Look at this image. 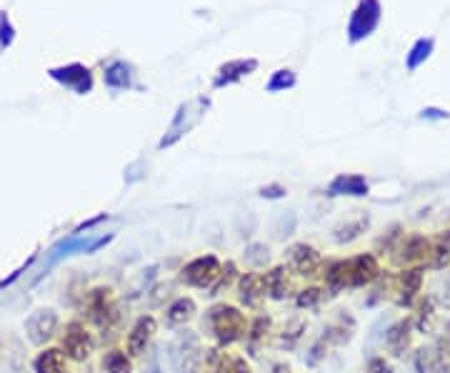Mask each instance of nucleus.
<instances>
[{"label":"nucleus","instance_id":"nucleus-46","mask_svg":"<svg viewBox=\"0 0 450 373\" xmlns=\"http://www.w3.org/2000/svg\"><path fill=\"white\" fill-rule=\"evenodd\" d=\"M0 353H3V348H0Z\"/></svg>","mask_w":450,"mask_h":373},{"label":"nucleus","instance_id":"nucleus-38","mask_svg":"<svg viewBox=\"0 0 450 373\" xmlns=\"http://www.w3.org/2000/svg\"><path fill=\"white\" fill-rule=\"evenodd\" d=\"M223 373H250V366L246 363V358H231L228 363L223 361Z\"/></svg>","mask_w":450,"mask_h":373},{"label":"nucleus","instance_id":"nucleus-26","mask_svg":"<svg viewBox=\"0 0 450 373\" xmlns=\"http://www.w3.org/2000/svg\"><path fill=\"white\" fill-rule=\"evenodd\" d=\"M103 371L105 373H133V363H130V356L118 348H112L103 356Z\"/></svg>","mask_w":450,"mask_h":373},{"label":"nucleus","instance_id":"nucleus-9","mask_svg":"<svg viewBox=\"0 0 450 373\" xmlns=\"http://www.w3.org/2000/svg\"><path fill=\"white\" fill-rule=\"evenodd\" d=\"M378 276H381V265H378V258H375L373 253L355 256V258L348 260V286L350 288L370 286Z\"/></svg>","mask_w":450,"mask_h":373},{"label":"nucleus","instance_id":"nucleus-6","mask_svg":"<svg viewBox=\"0 0 450 373\" xmlns=\"http://www.w3.org/2000/svg\"><path fill=\"white\" fill-rule=\"evenodd\" d=\"M58 331V314L53 309H38L35 314L28 316L25 335L33 346H45Z\"/></svg>","mask_w":450,"mask_h":373},{"label":"nucleus","instance_id":"nucleus-43","mask_svg":"<svg viewBox=\"0 0 450 373\" xmlns=\"http://www.w3.org/2000/svg\"><path fill=\"white\" fill-rule=\"evenodd\" d=\"M420 118L443 120V118H450V113H448V110H440V108H425V110H420Z\"/></svg>","mask_w":450,"mask_h":373},{"label":"nucleus","instance_id":"nucleus-21","mask_svg":"<svg viewBox=\"0 0 450 373\" xmlns=\"http://www.w3.org/2000/svg\"><path fill=\"white\" fill-rule=\"evenodd\" d=\"M33 371L35 373H65V353L60 348H45L43 353H38L33 361Z\"/></svg>","mask_w":450,"mask_h":373},{"label":"nucleus","instance_id":"nucleus-24","mask_svg":"<svg viewBox=\"0 0 450 373\" xmlns=\"http://www.w3.org/2000/svg\"><path fill=\"white\" fill-rule=\"evenodd\" d=\"M195 316V303L193 298H175V301L168 306L166 321L171 326H183Z\"/></svg>","mask_w":450,"mask_h":373},{"label":"nucleus","instance_id":"nucleus-14","mask_svg":"<svg viewBox=\"0 0 450 373\" xmlns=\"http://www.w3.org/2000/svg\"><path fill=\"white\" fill-rule=\"evenodd\" d=\"M368 190H370L368 180L355 173H343L328 183V195H353V198H363V195H368Z\"/></svg>","mask_w":450,"mask_h":373},{"label":"nucleus","instance_id":"nucleus-2","mask_svg":"<svg viewBox=\"0 0 450 373\" xmlns=\"http://www.w3.org/2000/svg\"><path fill=\"white\" fill-rule=\"evenodd\" d=\"M173 366L178 373H200L203 371V348H200L198 335L193 331H183L178 333L175 341L168 346Z\"/></svg>","mask_w":450,"mask_h":373},{"label":"nucleus","instance_id":"nucleus-8","mask_svg":"<svg viewBox=\"0 0 450 373\" xmlns=\"http://www.w3.org/2000/svg\"><path fill=\"white\" fill-rule=\"evenodd\" d=\"M63 351L68 358L73 361H86L93 351V338L91 333L86 331V326L73 321V323L65 326V333H63Z\"/></svg>","mask_w":450,"mask_h":373},{"label":"nucleus","instance_id":"nucleus-5","mask_svg":"<svg viewBox=\"0 0 450 373\" xmlns=\"http://www.w3.org/2000/svg\"><path fill=\"white\" fill-rule=\"evenodd\" d=\"M205 108H208V98H198L195 103H185L178 108L175 118H173L171 123V130H168V135L163 138L158 146L161 148H171L173 143L178 141V138H183V135L188 133V130L193 128L195 123H198V118L205 113Z\"/></svg>","mask_w":450,"mask_h":373},{"label":"nucleus","instance_id":"nucleus-16","mask_svg":"<svg viewBox=\"0 0 450 373\" xmlns=\"http://www.w3.org/2000/svg\"><path fill=\"white\" fill-rule=\"evenodd\" d=\"M398 286H400V296H398V306H405L410 309L415 296L420 293V286H423V268H408L400 273L398 278Z\"/></svg>","mask_w":450,"mask_h":373},{"label":"nucleus","instance_id":"nucleus-45","mask_svg":"<svg viewBox=\"0 0 450 373\" xmlns=\"http://www.w3.org/2000/svg\"><path fill=\"white\" fill-rule=\"evenodd\" d=\"M270 373H290V366L288 363H275V366L270 368Z\"/></svg>","mask_w":450,"mask_h":373},{"label":"nucleus","instance_id":"nucleus-34","mask_svg":"<svg viewBox=\"0 0 450 373\" xmlns=\"http://www.w3.org/2000/svg\"><path fill=\"white\" fill-rule=\"evenodd\" d=\"M295 226H298V218H295L293 213H283V216L275 221V236H278V239H288V236L295 233Z\"/></svg>","mask_w":450,"mask_h":373},{"label":"nucleus","instance_id":"nucleus-37","mask_svg":"<svg viewBox=\"0 0 450 373\" xmlns=\"http://www.w3.org/2000/svg\"><path fill=\"white\" fill-rule=\"evenodd\" d=\"M11 43H13V25H11V21H8V16L0 13V45L8 48Z\"/></svg>","mask_w":450,"mask_h":373},{"label":"nucleus","instance_id":"nucleus-44","mask_svg":"<svg viewBox=\"0 0 450 373\" xmlns=\"http://www.w3.org/2000/svg\"><path fill=\"white\" fill-rule=\"evenodd\" d=\"M171 291H173L171 283H166V286H158L156 291H153V296H150V303H153V306H158V303L163 301V296L168 298V293H171Z\"/></svg>","mask_w":450,"mask_h":373},{"label":"nucleus","instance_id":"nucleus-30","mask_svg":"<svg viewBox=\"0 0 450 373\" xmlns=\"http://www.w3.org/2000/svg\"><path fill=\"white\" fill-rule=\"evenodd\" d=\"M306 333V321L303 319H293L290 321V326L283 331V338H280V343H283L285 348H293L295 343L300 341V335Z\"/></svg>","mask_w":450,"mask_h":373},{"label":"nucleus","instance_id":"nucleus-12","mask_svg":"<svg viewBox=\"0 0 450 373\" xmlns=\"http://www.w3.org/2000/svg\"><path fill=\"white\" fill-rule=\"evenodd\" d=\"M430 251H433V243H430L425 236H420V233H412V236H408V239L400 241V246L396 248V263L398 265H405V263H415V260L420 258H428Z\"/></svg>","mask_w":450,"mask_h":373},{"label":"nucleus","instance_id":"nucleus-28","mask_svg":"<svg viewBox=\"0 0 450 373\" xmlns=\"http://www.w3.org/2000/svg\"><path fill=\"white\" fill-rule=\"evenodd\" d=\"M243 258H246V263L253 265V268H262V265L270 260V251L265 243H250L246 248V253H243Z\"/></svg>","mask_w":450,"mask_h":373},{"label":"nucleus","instance_id":"nucleus-11","mask_svg":"<svg viewBox=\"0 0 450 373\" xmlns=\"http://www.w3.org/2000/svg\"><path fill=\"white\" fill-rule=\"evenodd\" d=\"M285 260H288V265L295 270V273H300V276H311V273H316L318 265H321V253L308 243H295L288 248Z\"/></svg>","mask_w":450,"mask_h":373},{"label":"nucleus","instance_id":"nucleus-39","mask_svg":"<svg viewBox=\"0 0 450 373\" xmlns=\"http://www.w3.org/2000/svg\"><path fill=\"white\" fill-rule=\"evenodd\" d=\"M400 239V226H393L391 231H388V239H381L378 241V248H383L386 246V251H393V243Z\"/></svg>","mask_w":450,"mask_h":373},{"label":"nucleus","instance_id":"nucleus-40","mask_svg":"<svg viewBox=\"0 0 450 373\" xmlns=\"http://www.w3.org/2000/svg\"><path fill=\"white\" fill-rule=\"evenodd\" d=\"M260 195H262V198H268V200L283 198V195H285V188H283V185H278V183L265 185V188H260Z\"/></svg>","mask_w":450,"mask_h":373},{"label":"nucleus","instance_id":"nucleus-27","mask_svg":"<svg viewBox=\"0 0 450 373\" xmlns=\"http://www.w3.org/2000/svg\"><path fill=\"white\" fill-rule=\"evenodd\" d=\"M433 45H435L433 38H420L418 43L412 45L410 53H408V58H405L408 71H418V65L425 63V60L430 58V53H433Z\"/></svg>","mask_w":450,"mask_h":373},{"label":"nucleus","instance_id":"nucleus-32","mask_svg":"<svg viewBox=\"0 0 450 373\" xmlns=\"http://www.w3.org/2000/svg\"><path fill=\"white\" fill-rule=\"evenodd\" d=\"M233 276H236V265H233V263H225V268H220V276L215 278V283L210 286V293H208V296H218V293L223 291V288L231 286Z\"/></svg>","mask_w":450,"mask_h":373},{"label":"nucleus","instance_id":"nucleus-36","mask_svg":"<svg viewBox=\"0 0 450 373\" xmlns=\"http://www.w3.org/2000/svg\"><path fill=\"white\" fill-rule=\"evenodd\" d=\"M433 301H425L423 306H420V319H418V328L420 331H430L433 328Z\"/></svg>","mask_w":450,"mask_h":373},{"label":"nucleus","instance_id":"nucleus-17","mask_svg":"<svg viewBox=\"0 0 450 373\" xmlns=\"http://www.w3.org/2000/svg\"><path fill=\"white\" fill-rule=\"evenodd\" d=\"M410 328H412V321L403 319L386 331V346L393 356H403V353H405L408 343H410Z\"/></svg>","mask_w":450,"mask_h":373},{"label":"nucleus","instance_id":"nucleus-22","mask_svg":"<svg viewBox=\"0 0 450 373\" xmlns=\"http://www.w3.org/2000/svg\"><path fill=\"white\" fill-rule=\"evenodd\" d=\"M325 286H328V293H330V296H338L343 288H350L348 286V260H333V263H328Z\"/></svg>","mask_w":450,"mask_h":373},{"label":"nucleus","instance_id":"nucleus-13","mask_svg":"<svg viewBox=\"0 0 450 373\" xmlns=\"http://www.w3.org/2000/svg\"><path fill=\"white\" fill-rule=\"evenodd\" d=\"M255 68H258L255 58L231 60V63H225V65H220V68H218V76H215V81H213V88H223V86H231V83H238L241 78L250 76Z\"/></svg>","mask_w":450,"mask_h":373},{"label":"nucleus","instance_id":"nucleus-23","mask_svg":"<svg viewBox=\"0 0 450 373\" xmlns=\"http://www.w3.org/2000/svg\"><path fill=\"white\" fill-rule=\"evenodd\" d=\"M415 368H418V373H448L450 371L443 353H435V351H430V348H420V351L415 353Z\"/></svg>","mask_w":450,"mask_h":373},{"label":"nucleus","instance_id":"nucleus-33","mask_svg":"<svg viewBox=\"0 0 450 373\" xmlns=\"http://www.w3.org/2000/svg\"><path fill=\"white\" fill-rule=\"evenodd\" d=\"M321 298H323L321 288H306V291L298 293V298H295V306H298V309H316L318 303H321Z\"/></svg>","mask_w":450,"mask_h":373},{"label":"nucleus","instance_id":"nucleus-31","mask_svg":"<svg viewBox=\"0 0 450 373\" xmlns=\"http://www.w3.org/2000/svg\"><path fill=\"white\" fill-rule=\"evenodd\" d=\"M295 86V73L293 71H275L273 78L268 81V93H278V91H288V88Z\"/></svg>","mask_w":450,"mask_h":373},{"label":"nucleus","instance_id":"nucleus-7","mask_svg":"<svg viewBox=\"0 0 450 373\" xmlns=\"http://www.w3.org/2000/svg\"><path fill=\"white\" fill-rule=\"evenodd\" d=\"M50 78H53V81H58L60 86L70 88L73 93H78V96H86V93L93 91V73L81 63H70V65H60V68H50Z\"/></svg>","mask_w":450,"mask_h":373},{"label":"nucleus","instance_id":"nucleus-10","mask_svg":"<svg viewBox=\"0 0 450 373\" xmlns=\"http://www.w3.org/2000/svg\"><path fill=\"white\" fill-rule=\"evenodd\" d=\"M156 328H158V323L153 316H140V319L135 321V326L128 333V341H125L130 358H138L148 351L150 341H153V335H156Z\"/></svg>","mask_w":450,"mask_h":373},{"label":"nucleus","instance_id":"nucleus-4","mask_svg":"<svg viewBox=\"0 0 450 373\" xmlns=\"http://www.w3.org/2000/svg\"><path fill=\"white\" fill-rule=\"evenodd\" d=\"M220 260L215 256H200L193 258L190 263L183 265L180 281L190 288H210L215 283V278L220 276Z\"/></svg>","mask_w":450,"mask_h":373},{"label":"nucleus","instance_id":"nucleus-1","mask_svg":"<svg viewBox=\"0 0 450 373\" xmlns=\"http://www.w3.org/2000/svg\"><path fill=\"white\" fill-rule=\"evenodd\" d=\"M205 326L210 328V333L215 335L218 346H231V343L241 341L246 335V319L236 306H225L218 303L205 314Z\"/></svg>","mask_w":450,"mask_h":373},{"label":"nucleus","instance_id":"nucleus-18","mask_svg":"<svg viewBox=\"0 0 450 373\" xmlns=\"http://www.w3.org/2000/svg\"><path fill=\"white\" fill-rule=\"evenodd\" d=\"M103 81L110 91H125V88L133 86V68L123 60H112L103 73Z\"/></svg>","mask_w":450,"mask_h":373},{"label":"nucleus","instance_id":"nucleus-42","mask_svg":"<svg viewBox=\"0 0 450 373\" xmlns=\"http://www.w3.org/2000/svg\"><path fill=\"white\" fill-rule=\"evenodd\" d=\"M368 373H393V368L386 363V358H370Z\"/></svg>","mask_w":450,"mask_h":373},{"label":"nucleus","instance_id":"nucleus-29","mask_svg":"<svg viewBox=\"0 0 450 373\" xmlns=\"http://www.w3.org/2000/svg\"><path fill=\"white\" fill-rule=\"evenodd\" d=\"M268 328H270V319H265V316H258V319L253 321L250 333H248V346H250V353H255L258 343H260L262 338H265Z\"/></svg>","mask_w":450,"mask_h":373},{"label":"nucleus","instance_id":"nucleus-15","mask_svg":"<svg viewBox=\"0 0 450 373\" xmlns=\"http://www.w3.org/2000/svg\"><path fill=\"white\" fill-rule=\"evenodd\" d=\"M238 298L246 309H258L260 301L265 298V288H262V276L260 273H246L238 281Z\"/></svg>","mask_w":450,"mask_h":373},{"label":"nucleus","instance_id":"nucleus-25","mask_svg":"<svg viewBox=\"0 0 450 373\" xmlns=\"http://www.w3.org/2000/svg\"><path fill=\"white\" fill-rule=\"evenodd\" d=\"M368 223H370V218L368 216H358L355 221H348V223H343V226H338L335 228V243H353L355 239H360V233H365V228H368Z\"/></svg>","mask_w":450,"mask_h":373},{"label":"nucleus","instance_id":"nucleus-3","mask_svg":"<svg viewBox=\"0 0 450 373\" xmlns=\"http://www.w3.org/2000/svg\"><path fill=\"white\" fill-rule=\"evenodd\" d=\"M381 16H383V8L378 0H360L348 23L350 43H360L363 38L373 35V30L378 28V23H381Z\"/></svg>","mask_w":450,"mask_h":373},{"label":"nucleus","instance_id":"nucleus-19","mask_svg":"<svg viewBox=\"0 0 450 373\" xmlns=\"http://www.w3.org/2000/svg\"><path fill=\"white\" fill-rule=\"evenodd\" d=\"M93 241H96L93 233H88L86 239H81V236H68V239L60 241L58 246H53V251H50V263H58L60 258L73 256V253H88V248L93 246Z\"/></svg>","mask_w":450,"mask_h":373},{"label":"nucleus","instance_id":"nucleus-35","mask_svg":"<svg viewBox=\"0 0 450 373\" xmlns=\"http://www.w3.org/2000/svg\"><path fill=\"white\" fill-rule=\"evenodd\" d=\"M161 348L158 346H153V348H148L145 351V361H143V373H163V368H161Z\"/></svg>","mask_w":450,"mask_h":373},{"label":"nucleus","instance_id":"nucleus-41","mask_svg":"<svg viewBox=\"0 0 450 373\" xmlns=\"http://www.w3.org/2000/svg\"><path fill=\"white\" fill-rule=\"evenodd\" d=\"M33 260H35V256H30V258H28V260H25V263H23V265H21V268H18V270H16V273H11V276H8V278H6V281L0 283V291H3V288H6V286H11V283H13V281H16V278H21V276H23V273H25V270H28V268H30V263H33Z\"/></svg>","mask_w":450,"mask_h":373},{"label":"nucleus","instance_id":"nucleus-20","mask_svg":"<svg viewBox=\"0 0 450 373\" xmlns=\"http://www.w3.org/2000/svg\"><path fill=\"white\" fill-rule=\"evenodd\" d=\"M285 265H275L270 268L265 276H262V288H265V296L273 298V301H283L288 296V278H285Z\"/></svg>","mask_w":450,"mask_h":373}]
</instances>
